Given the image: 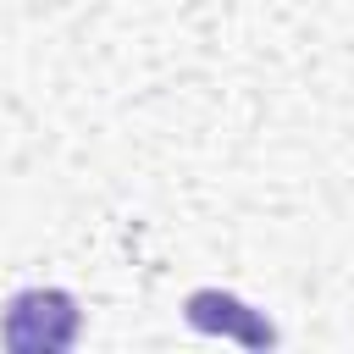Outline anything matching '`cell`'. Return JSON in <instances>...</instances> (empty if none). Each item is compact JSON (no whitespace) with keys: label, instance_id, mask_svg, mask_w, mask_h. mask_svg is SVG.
<instances>
[{"label":"cell","instance_id":"7a4b0ae2","mask_svg":"<svg viewBox=\"0 0 354 354\" xmlns=\"http://www.w3.org/2000/svg\"><path fill=\"white\" fill-rule=\"evenodd\" d=\"M188 321L199 326V332H232V337H243L249 348H266V343H277V332H271V321H260L243 299H232V293H216V288H199V293H188Z\"/></svg>","mask_w":354,"mask_h":354},{"label":"cell","instance_id":"6da1fadb","mask_svg":"<svg viewBox=\"0 0 354 354\" xmlns=\"http://www.w3.org/2000/svg\"><path fill=\"white\" fill-rule=\"evenodd\" d=\"M83 332V310L66 288H22L0 315V343L11 354H61Z\"/></svg>","mask_w":354,"mask_h":354}]
</instances>
